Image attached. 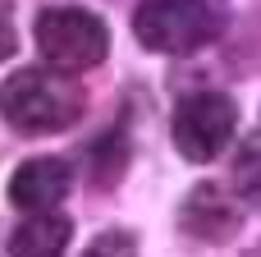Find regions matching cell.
Instances as JSON below:
<instances>
[{
    "mask_svg": "<svg viewBox=\"0 0 261 257\" xmlns=\"http://www.w3.org/2000/svg\"><path fill=\"white\" fill-rule=\"evenodd\" d=\"M87 110V92L69 69H18L0 83V115L18 133H64Z\"/></svg>",
    "mask_w": 261,
    "mask_h": 257,
    "instance_id": "1",
    "label": "cell"
},
{
    "mask_svg": "<svg viewBox=\"0 0 261 257\" xmlns=\"http://www.w3.org/2000/svg\"><path fill=\"white\" fill-rule=\"evenodd\" d=\"M225 0H142L133 9V37L156 55H188L225 32Z\"/></svg>",
    "mask_w": 261,
    "mask_h": 257,
    "instance_id": "2",
    "label": "cell"
},
{
    "mask_svg": "<svg viewBox=\"0 0 261 257\" xmlns=\"http://www.w3.org/2000/svg\"><path fill=\"white\" fill-rule=\"evenodd\" d=\"M37 51L55 69H92L110 51V28L78 5H50L37 14Z\"/></svg>",
    "mask_w": 261,
    "mask_h": 257,
    "instance_id": "3",
    "label": "cell"
},
{
    "mask_svg": "<svg viewBox=\"0 0 261 257\" xmlns=\"http://www.w3.org/2000/svg\"><path fill=\"white\" fill-rule=\"evenodd\" d=\"M239 129V106L225 97V92H188L179 106H174V120H170V133H174V147L188 156V161H216L229 138Z\"/></svg>",
    "mask_w": 261,
    "mask_h": 257,
    "instance_id": "4",
    "label": "cell"
},
{
    "mask_svg": "<svg viewBox=\"0 0 261 257\" xmlns=\"http://www.w3.org/2000/svg\"><path fill=\"white\" fill-rule=\"evenodd\" d=\"M179 230L197 244H229L243 230V207L220 184H193L179 207Z\"/></svg>",
    "mask_w": 261,
    "mask_h": 257,
    "instance_id": "5",
    "label": "cell"
},
{
    "mask_svg": "<svg viewBox=\"0 0 261 257\" xmlns=\"http://www.w3.org/2000/svg\"><path fill=\"white\" fill-rule=\"evenodd\" d=\"M69 184H73L69 161H60V156H32V161H23V166L14 170V179H9V202H14L18 212H50V207L69 193Z\"/></svg>",
    "mask_w": 261,
    "mask_h": 257,
    "instance_id": "6",
    "label": "cell"
},
{
    "mask_svg": "<svg viewBox=\"0 0 261 257\" xmlns=\"http://www.w3.org/2000/svg\"><path fill=\"white\" fill-rule=\"evenodd\" d=\"M73 239V221L55 216V212H32V221H23L9 235V257H64Z\"/></svg>",
    "mask_w": 261,
    "mask_h": 257,
    "instance_id": "7",
    "label": "cell"
},
{
    "mask_svg": "<svg viewBox=\"0 0 261 257\" xmlns=\"http://www.w3.org/2000/svg\"><path fill=\"white\" fill-rule=\"evenodd\" d=\"M124 166H128V147H124V133L115 129V133H106V143H96V152H92V179H96V189L115 184V179L124 175Z\"/></svg>",
    "mask_w": 261,
    "mask_h": 257,
    "instance_id": "8",
    "label": "cell"
},
{
    "mask_svg": "<svg viewBox=\"0 0 261 257\" xmlns=\"http://www.w3.org/2000/svg\"><path fill=\"white\" fill-rule=\"evenodd\" d=\"M234 179H239V193H243V198H248V202L261 212V143H252V147L239 156Z\"/></svg>",
    "mask_w": 261,
    "mask_h": 257,
    "instance_id": "9",
    "label": "cell"
},
{
    "mask_svg": "<svg viewBox=\"0 0 261 257\" xmlns=\"http://www.w3.org/2000/svg\"><path fill=\"white\" fill-rule=\"evenodd\" d=\"M83 257H138V239H133L128 230H101V235L83 248Z\"/></svg>",
    "mask_w": 261,
    "mask_h": 257,
    "instance_id": "10",
    "label": "cell"
},
{
    "mask_svg": "<svg viewBox=\"0 0 261 257\" xmlns=\"http://www.w3.org/2000/svg\"><path fill=\"white\" fill-rule=\"evenodd\" d=\"M18 46V32H14V5L0 0V60H9Z\"/></svg>",
    "mask_w": 261,
    "mask_h": 257,
    "instance_id": "11",
    "label": "cell"
},
{
    "mask_svg": "<svg viewBox=\"0 0 261 257\" xmlns=\"http://www.w3.org/2000/svg\"><path fill=\"white\" fill-rule=\"evenodd\" d=\"M248 257H261V244H257V248H252V253H248Z\"/></svg>",
    "mask_w": 261,
    "mask_h": 257,
    "instance_id": "12",
    "label": "cell"
}]
</instances>
